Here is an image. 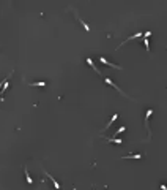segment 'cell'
I'll return each mask as SVG.
<instances>
[{"mask_svg": "<svg viewBox=\"0 0 167 190\" xmlns=\"http://www.w3.org/2000/svg\"><path fill=\"white\" fill-rule=\"evenodd\" d=\"M99 60L104 63V65H107V67H112V68H117V70H121V67H118V65H113V63H111V62H109L106 57H99Z\"/></svg>", "mask_w": 167, "mask_h": 190, "instance_id": "6da1fadb", "label": "cell"}, {"mask_svg": "<svg viewBox=\"0 0 167 190\" xmlns=\"http://www.w3.org/2000/svg\"><path fill=\"white\" fill-rule=\"evenodd\" d=\"M106 82H107V84H109V86H112V87H113V89H117V90H118V92H120V94H121V95H125V97H128V95H126V94H125V92H121V89H118V87H117V86H115V82H113V81H112V79H109V78H106Z\"/></svg>", "mask_w": 167, "mask_h": 190, "instance_id": "7a4b0ae2", "label": "cell"}, {"mask_svg": "<svg viewBox=\"0 0 167 190\" xmlns=\"http://www.w3.org/2000/svg\"><path fill=\"white\" fill-rule=\"evenodd\" d=\"M87 63H88V65H90V67H92V68H93V70H95V71H96V73H98V75H101V71H99V70H98V68H96V65H95V63H93V60H92V59H87Z\"/></svg>", "mask_w": 167, "mask_h": 190, "instance_id": "3957f363", "label": "cell"}, {"mask_svg": "<svg viewBox=\"0 0 167 190\" xmlns=\"http://www.w3.org/2000/svg\"><path fill=\"white\" fill-rule=\"evenodd\" d=\"M107 143H115V144H123L121 139H115V138H104Z\"/></svg>", "mask_w": 167, "mask_h": 190, "instance_id": "277c9868", "label": "cell"}, {"mask_svg": "<svg viewBox=\"0 0 167 190\" xmlns=\"http://www.w3.org/2000/svg\"><path fill=\"white\" fill-rule=\"evenodd\" d=\"M140 36H142V33H140V32H137L136 35H132V36H129V38H126V41H129V40H136V38H140ZM126 41H123L121 45H125Z\"/></svg>", "mask_w": 167, "mask_h": 190, "instance_id": "5b68a950", "label": "cell"}, {"mask_svg": "<svg viewBox=\"0 0 167 190\" xmlns=\"http://www.w3.org/2000/svg\"><path fill=\"white\" fill-rule=\"evenodd\" d=\"M117 117H118V114H113V116H112V119H111V121L107 122V125H106L104 128H109V127H111V125L113 124V121H117Z\"/></svg>", "mask_w": 167, "mask_h": 190, "instance_id": "8992f818", "label": "cell"}, {"mask_svg": "<svg viewBox=\"0 0 167 190\" xmlns=\"http://www.w3.org/2000/svg\"><path fill=\"white\" fill-rule=\"evenodd\" d=\"M46 176H47V178H49V179H51V181H52V182H54V185H55V189H60V184H58V182H57V181H55V179H54V178H52V176H51V174H49V173H46Z\"/></svg>", "mask_w": 167, "mask_h": 190, "instance_id": "52a82bcc", "label": "cell"}, {"mask_svg": "<svg viewBox=\"0 0 167 190\" xmlns=\"http://www.w3.org/2000/svg\"><path fill=\"white\" fill-rule=\"evenodd\" d=\"M30 86H36V87H44L46 86V82H43V81H39V82H28Z\"/></svg>", "mask_w": 167, "mask_h": 190, "instance_id": "ba28073f", "label": "cell"}, {"mask_svg": "<svg viewBox=\"0 0 167 190\" xmlns=\"http://www.w3.org/2000/svg\"><path fill=\"white\" fill-rule=\"evenodd\" d=\"M24 173H25V178H27V182H28V184H32V182H33V179H32V178H30V174H28V171H27V168H25V169H24Z\"/></svg>", "mask_w": 167, "mask_h": 190, "instance_id": "9c48e42d", "label": "cell"}, {"mask_svg": "<svg viewBox=\"0 0 167 190\" xmlns=\"http://www.w3.org/2000/svg\"><path fill=\"white\" fill-rule=\"evenodd\" d=\"M140 157H142V155H140V154H134V155H126V157H123V158H140Z\"/></svg>", "mask_w": 167, "mask_h": 190, "instance_id": "30bf717a", "label": "cell"}, {"mask_svg": "<svg viewBox=\"0 0 167 190\" xmlns=\"http://www.w3.org/2000/svg\"><path fill=\"white\" fill-rule=\"evenodd\" d=\"M79 21H81V24L84 25V29H85V32H90V25H87V24H85V22H84V21H82V19H79Z\"/></svg>", "mask_w": 167, "mask_h": 190, "instance_id": "8fae6325", "label": "cell"}, {"mask_svg": "<svg viewBox=\"0 0 167 190\" xmlns=\"http://www.w3.org/2000/svg\"><path fill=\"white\" fill-rule=\"evenodd\" d=\"M143 43H145V46H147V51H150V45H148V38H143Z\"/></svg>", "mask_w": 167, "mask_h": 190, "instance_id": "7c38bea8", "label": "cell"}, {"mask_svg": "<svg viewBox=\"0 0 167 190\" xmlns=\"http://www.w3.org/2000/svg\"><path fill=\"white\" fill-rule=\"evenodd\" d=\"M125 130H126V128H125V127H120V128H118V130H117V133H115V135H118V133H121V132H125Z\"/></svg>", "mask_w": 167, "mask_h": 190, "instance_id": "4fadbf2b", "label": "cell"}]
</instances>
